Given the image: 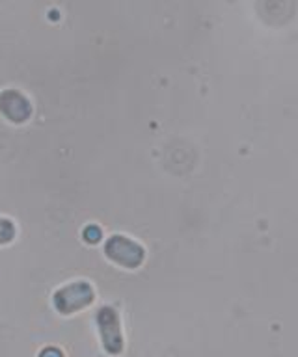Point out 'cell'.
<instances>
[{"label": "cell", "mask_w": 298, "mask_h": 357, "mask_svg": "<svg viewBox=\"0 0 298 357\" xmlns=\"http://www.w3.org/2000/svg\"><path fill=\"white\" fill-rule=\"evenodd\" d=\"M96 300V290L88 281H75L60 290L54 292L52 296V305L60 314L69 317L75 312L82 311L86 307H90Z\"/></svg>", "instance_id": "obj_1"}, {"label": "cell", "mask_w": 298, "mask_h": 357, "mask_svg": "<svg viewBox=\"0 0 298 357\" xmlns=\"http://www.w3.org/2000/svg\"><path fill=\"white\" fill-rule=\"evenodd\" d=\"M96 324L99 337H101V344L108 356H119L125 348L124 331H121V322H119V314L114 307H101L96 314Z\"/></svg>", "instance_id": "obj_2"}, {"label": "cell", "mask_w": 298, "mask_h": 357, "mask_svg": "<svg viewBox=\"0 0 298 357\" xmlns=\"http://www.w3.org/2000/svg\"><path fill=\"white\" fill-rule=\"evenodd\" d=\"M105 255L119 266L135 270L146 259V251L135 240L127 238L124 234H112L105 244Z\"/></svg>", "instance_id": "obj_3"}, {"label": "cell", "mask_w": 298, "mask_h": 357, "mask_svg": "<svg viewBox=\"0 0 298 357\" xmlns=\"http://www.w3.org/2000/svg\"><path fill=\"white\" fill-rule=\"evenodd\" d=\"M0 112L12 123H27L32 116V105L17 89H4L0 93Z\"/></svg>", "instance_id": "obj_4"}, {"label": "cell", "mask_w": 298, "mask_h": 357, "mask_svg": "<svg viewBox=\"0 0 298 357\" xmlns=\"http://www.w3.org/2000/svg\"><path fill=\"white\" fill-rule=\"evenodd\" d=\"M15 225H13L12 220H6V218H0V245L10 244L13 238H15Z\"/></svg>", "instance_id": "obj_5"}, {"label": "cell", "mask_w": 298, "mask_h": 357, "mask_svg": "<svg viewBox=\"0 0 298 357\" xmlns=\"http://www.w3.org/2000/svg\"><path fill=\"white\" fill-rule=\"evenodd\" d=\"M103 236V231L97 225H88L84 229V240L86 242H90V244H97Z\"/></svg>", "instance_id": "obj_6"}, {"label": "cell", "mask_w": 298, "mask_h": 357, "mask_svg": "<svg viewBox=\"0 0 298 357\" xmlns=\"http://www.w3.org/2000/svg\"><path fill=\"white\" fill-rule=\"evenodd\" d=\"M40 357H64L62 350H58V348H52V346H49V348H45V350L41 351Z\"/></svg>", "instance_id": "obj_7"}]
</instances>
